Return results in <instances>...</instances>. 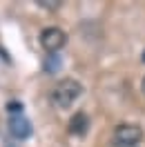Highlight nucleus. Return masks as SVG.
Instances as JSON below:
<instances>
[{
    "label": "nucleus",
    "mask_w": 145,
    "mask_h": 147,
    "mask_svg": "<svg viewBox=\"0 0 145 147\" xmlns=\"http://www.w3.org/2000/svg\"><path fill=\"white\" fill-rule=\"evenodd\" d=\"M81 94H83V85L76 78H63L51 89V102L58 109H69L74 102L81 98Z\"/></svg>",
    "instance_id": "f257e3e1"
},
{
    "label": "nucleus",
    "mask_w": 145,
    "mask_h": 147,
    "mask_svg": "<svg viewBox=\"0 0 145 147\" xmlns=\"http://www.w3.org/2000/svg\"><path fill=\"white\" fill-rule=\"evenodd\" d=\"M143 140V129L134 123H123L114 129V143L118 147H136Z\"/></svg>",
    "instance_id": "f03ea898"
},
{
    "label": "nucleus",
    "mask_w": 145,
    "mask_h": 147,
    "mask_svg": "<svg viewBox=\"0 0 145 147\" xmlns=\"http://www.w3.org/2000/svg\"><path fill=\"white\" fill-rule=\"evenodd\" d=\"M40 45H43L45 51L56 54V51H60V49L67 45V34H65L60 27H47V29H43V34H40Z\"/></svg>",
    "instance_id": "7ed1b4c3"
},
{
    "label": "nucleus",
    "mask_w": 145,
    "mask_h": 147,
    "mask_svg": "<svg viewBox=\"0 0 145 147\" xmlns=\"http://www.w3.org/2000/svg\"><path fill=\"white\" fill-rule=\"evenodd\" d=\"M9 131L14 138H20V140H25V138L31 136V123H29L22 114L20 116H11L9 118Z\"/></svg>",
    "instance_id": "20e7f679"
},
{
    "label": "nucleus",
    "mask_w": 145,
    "mask_h": 147,
    "mask_svg": "<svg viewBox=\"0 0 145 147\" xmlns=\"http://www.w3.org/2000/svg\"><path fill=\"white\" fill-rule=\"evenodd\" d=\"M87 127H89V118H87V114H83V111L74 114V118L69 120V131L76 134V136H83V134L87 131Z\"/></svg>",
    "instance_id": "39448f33"
},
{
    "label": "nucleus",
    "mask_w": 145,
    "mask_h": 147,
    "mask_svg": "<svg viewBox=\"0 0 145 147\" xmlns=\"http://www.w3.org/2000/svg\"><path fill=\"white\" fill-rule=\"evenodd\" d=\"M7 111H9V116H20V114H22V105H20V102H9V105H7Z\"/></svg>",
    "instance_id": "423d86ee"
},
{
    "label": "nucleus",
    "mask_w": 145,
    "mask_h": 147,
    "mask_svg": "<svg viewBox=\"0 0 145 147\" xmlns=\"http://www.w3.org/2000/svg\"><path fill=\"white\" fill-rule=\"evenodd\" d=\"M40 5H43V7H49V9L58 7V2H54V0H40Z\"/></svg>",
    "instance_id": "0eeeda50"
},
{
    "label": "nucleus",
    "mask_w": 145,
    "mask_h": 147,
    "mask_svg": "<svg viewBox=\"0 0 145 147\" xmlns=\"http://www.w3.org/2000/svg\"><path fill=\"white\" fill-rule=\"evenodd\" d=\"M141 89H143V94H145V78H143V83H141Z\"/></svg>",
    "instance_id": "6e6552de"
},
{
    "label": "nucleus",
    "mask_w": 145,
    "mask_h": 147,
    "mask_svg": "<svg viewBox=\"0 0 145 147\" xmlns=\"http://www.w3.org/2000/svg\"><path fill=\"white\" fill-rule=\"evenodd\" d=\"M143 63H145V51H143Z\"/></svg>",
    "instance_id": "1a4fd4ad"
}]
</instances>
